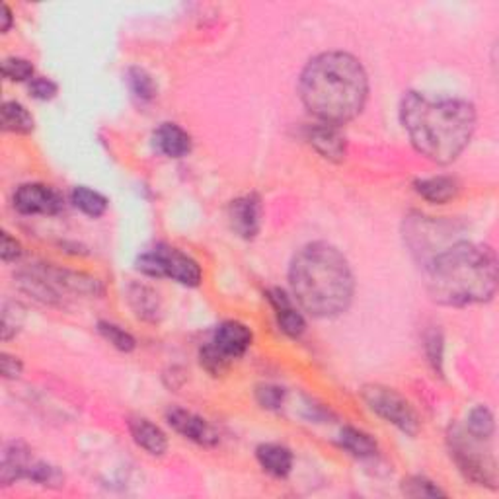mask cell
Wrapping results in <instances>:
<instances>
[{
    "label": "cell",
    "mask_w": 499,
    "mask_h": 499,
    "mask_svg": "<svg viewBox=\"0 0 499 499\" xmlns=\"http://www.w3.org/2000/svg\"><path fill=\"white\" fill-rule=\"evenodd\" d=\"M267 301L271 302L277 316V324L283 332L289 337H301L306 330V320L304 316L294 309L291 299L281 289H269L267 291Z\"/></svg>",
    "instance_id": "obj_14"
},
{
    "label": "cell",
    "mask_w": 499,
    "mask_h": 499,
    "mask_svg": "<svg viewBox=\"0 0 499 499\" xmlns=\"http://www.w3.org/2000/svg\"><path fill=\"white\" fill-rule=\"evenodd\" d=\"M137 269L151 277H168L179 285L197 287L203 274L194 258L179 252L178 248L158 244L137 259Z\"/></svg>",
    "instance_id": "obj_6"
},
{
    "label": "cell",
    "mask_w": 499,
    "mask_h": 499,
    "mask_svg": "<svg viewBox=\"0 0 499 499\" xmlns=\"http://www.w3.org/2000/svg\"><path fill=\"white\" fill-rule=\"evenodd\" d=\"M229 221L238 236L252 241L262 229V199L256 194L234 199L229 206Z\"/></svg>",
    "instance_id": "obj_9"
},
{
    "label": "cell",
    "mask_w": 499,
    "mask_h": 499,
    "mask_svg": "<svg viewBox=\"0 0 499 499\" xmlns=\"http://www.w3.org/2000/svg\"><path fill=\"white\" fill-rule=\"evenodd\" d=\"M127 83L133 96L141 101H151L156 96L154 78L141 66H133L127 73Z\"/></svg>",
    "instance_id": "obj_24"
},
{
    "label": "cell",
    "mask_w": 499,
    "mask_h": 499,
    "mask_svg": "<svg viewBox=\"0 0 499 499\" xmlns=\"http://www.w3.org/2000/svg\"><path fill=\"white\" fill-rule=\"evenodd\" d=\"M0 256H3V262L10 264L16 262L22 256V244L16 241V238L10 236L8 232H3V246H0Z\"/></svg>",
    "instance_id": "obj_33"
},
{
    "label": "cell",
    "mask_w": 499,
    "mask_h": 499,
    "mask_svg": "<svg viewBox=\"0 0 499 499\" xmlns=\"http://www.w3.org/2000/svg\"><path fill=\"white\" fill-rule=\"evenodd\" d=\"M414 188L425 201L435 203V206H445V203L455 199L460 191L459 181L451 176H433V178L416 179Z\"/></svg>",
    "instance_id": "obj_17"
},
{
    "label": "cell",
    "mask_w": 499,
    "mask_h": 499,
    "mask_svg": "<svg viewBox=\"0 0 499 499\" xmlns=\"http://www.w3.org/2000/svg\"><path fill=\"white\" fill-rule=\"evenodd\" d=\"M363 400L379 417L387 419L389 424L398 427L406 435H417L419 431V417L402 394L392 389L381 387V384H371L361 390Z\"/></svg>",
    "instance_id": "obj_7"
},
{
    "label": "cell",
    "mask_w": 499,
    "mask_h": 499,
    "mask_svg": "<svg viewBox=\"0 0 499 499\" xmlns=\"http://www.w3.org/2000/svg\"><path fill=\"white\" fill-rule=\"evenodd\" d=\"M259 467L276 478H287L293 470V452L277 443H264L256 449Z\"/></svg>",
    "instance_id": "obj_18"
},
{
    "label": "cell",
    "mask_w": 499,
    "mask_h": 499,
    "mask_svg": "<svg viewBox=\"0 0 499 499\" xmlns=\"http://www.w3.org/2000/svg\"><path fill=\"white\" fill-rule=\"evenodd\" d=\"M166 422L172 425V429L178 431L179 435L194 441L197 445L213 447L219 443V435L214 433V429L206 419L184 410V407H170L166 412Z\"/></svg>",
    "instance_id": "obj_10"
},
{
    "label": "cell",
    "mask_w": 499,
    "mask_h": 499,
    "mask_svg": "<svg viewBox=\"0 0 499 499\" xmlns=\"http://www.w3.org/2000/svg\"><path fill=\"white\" fill-rule=\"evenodd\" d=\"M0 20H3V26H0V31L6 33L10 28H13V10L8 8V4H3V16H0Z\"/></svg>",
    "instance_id": "obj_35"
},
{
    "label": "cell",
    "mask_w": 499,
    "mask_h": 499,
    "mask_svg": "<svg viewBox=\"0 0 499 499\" xmlns=\"http://www.w3.org/2000/svg\"><path fill=\"white\" fill-rule=\"evenodd\" d=\"M309 143L312 149L330 162H342L347 153L344 135L339 133L336 125H312L309 129Z\"/></svg>",
    "instance_id": "obj_13"
},
{
    "label": "cell",
    "mask_w": 499,
    "mask_h": 499,
    "mask_svg": "<svg viewBox=\"0 0 499 499\" xmlns=\"http://www.w3.org/2000/svg\"><path fill=\"white\" fill-rule=\"evenodd\" d=\"M256 398L259 406L267 407V410H277V407L285 402V390L276 384H264L256 390Z\"/></svg>",
    "instance_id": "obj_31"
},
{
    "label": "cell",
    "mask_w": 499,
    "mask_h": 499,
    "mask_svg": "<svg viewBox=\"0 0 499 499\" xmlns=\"http://www.w3.org/2000/svg\"><path fill=\"white\" fill-rule=\"evenodd\" d=\"M0 123L6 133L16 135H28L36 127L31 113L20 101H4L3 109H0Z\"/></svg>",
    "instance_id": "obj_19"
},
{
    "label": "cell",
    "mask_w": 499,
    "mask_h": 499,
    "mask_svg": "<svg viewBox=\"0 0 499 499\" xmlns=\"http://www.w3.org/2000/svg\"><path fill=\"white\" fill-rule=\"evenodd\" d=\"M467 433L474 439L482 441H490L494 437V431H495V422H494V414L487 410L486 406H478L474 407V410L468 414L467 417Z\"/></svg>",
    "instance_id": "obj_23"
},
{
    "label": "cell",
    "mask_w": 499,
    "mask_h": 499,
    "mask_svg": "<svg viewBox=\"0 0 499 499\" xmlns=\"http://www.w3.org/2000/svg\"><path fill=\"white\" fill-rule=\"evenodd\" d=\"M24 316H26V312L18 302L4 304V309H3V339L4 342L13 339L22 330Z\"/></svg>",
    "instance_id": "obj_27"
},
{
    "label": "cell",
    "mask_w": 499,
    "mask_h": 499,
    "mask_svg": "<svg viewBox=\"0 0 499 499\" xmlns=\"http://www.w3.org/2000/svg\"><path fill=\"white\" fill-rule=\"evenodd\" d=\"M0 369H3L4 379H18L24 365H22V361L18 357L3 354V359H0Z\"/></svg>",
    "instance_id": "obj_34"
},
{
    "label": "cell",
    "mask_w": 499,
    "mask_h": 499,
    "mask_svg": "<svg viewBox=\"0 0 499 499\" xmlns=\"http://www.w3.org/2000/svg\"><path fill=\"white\" fill-rule=\"evenodd\" d=\"M199 361H201V367L209 371L213 377H219V374H223L226 371V367H229V363H231V361H226L211 344H207L206 347H201Z\"/></svg>",
    "instance_id": "obj_30"
},
{
    "label": "cell",
    "mask_w": 499,
    "mask_h": 499,
    "mask_svg": "<svg viewBox=\"0 0 499 499\" xmlns=\"http://www.w3.org/2000/svg\"><path fill=\"white\" fill-rule=\"evenodd\" d=\"M400 121L419 154L431 162L451 164L470 144L476 109L467 100L407 92L400 104Z\"/></svg>",
    "instance_id": "obj_1"
},
{
    "label": "cell",
    "mask_w": 499,
    "mask_h": 499,
    "mask_svg": "<svg viewBox=\"0 0 499 499\" xmlns=\"http://www.w3.org/2000/svg\"><path fill=\"white\" fill-rule=\"evenodd\" d=\"M30 88V94L36 98V100H41V101H48V100H53L57 96V84L51 81V78H45V76H36L33 81H30L28 84Z\"/></svg>",
    "instance_id": "obj_32"
},
{
    "label": "cell",
    "mask_w": 499,
    "mask_h": 499,
    "mask_svg": "<svg viewBox=\"0 0 499 499\" xmlns=\"http://www.w3.org/2000/svg\"><path fill=\"white\" fill-rule=\"evenodd\" d=\"M451 459L467 480L478 486L497 487V474L494 459L484 451V443L467 433L464 427H451L447 435Z\"/></svg>",
    "instance_id": "obj_5"
},
{
    "label": "cell",
    "mask_w": 499,
    "mask_h": 499,
    "mask_svg": "<svg viewBox=\"0 0 499 499\" xmlns=\"http://www.w3.org/2000/svg\"><path fill=\"white\" fill-rule=\"evenodd\" d=\"M38 459H33L31 451L22 441H13L3 451V460H0V484L10 486L16 480L26 478L30 480V474L36 467Z\"/></svg>",
    "instance_id": "obj_12"
},
{
    "label": "cell",
    "mask_w": 499,
    "mask_h": 499,
    "mask_svg": "<svg viewBox=\"0 0 499 499\" xmlns=\"http://www.w3.org/2000/svg\"><path fill=\"white\" fill-rule=\"evenodd\" d=\"M98 332L101 334V337L109 342L113 347L125 351V354H131V351L137 347V342H135V337L125 332L123 328H119L118 324H111V322H98Z\"/></svg>",
    "instance_id": "obj_25"
},
{
    "label": "cell",
    "mask_w": 499,
    "mask_h": 499,
    "mask_svg": "<svg viewBox=\"0 0 499 499\" xmlns=\"http://www.w3.org/2000/svg\"><path fill=\"white\" fill-rule=\"evenodd\" d=\"M3 74L4 78L13 83H30L33 81V74H36V69L33 65L26 59H20V57H10V59H4L3 63Z\"/></svg>",
    "instance_id": "obj_26"
},
{
    "label": "cell",
    "mask_w": 499,
    "mask_h": 499,
    "mask_svg": "<svg viewBox=\"0 0 499 499\" xmlns=\"http://www.w3.org/2000/svg\"><path fill=\"white\" fill-rule=\"evenodd\" d=\"M443 336H441L439 330H431L425 337V354L431 367H433L439 377H443Z\"/></svg>",
    "instance_id": "obj_29"
},
{
    "label": "cell",
    "mask_w": 499,
    "mask_h": 499,
    "mask_svg": "<svg viewBox=\"0 0 499 499\" xmlns=\"http://www.w3.org/2000/svg\"><path fill=\"white\" fill-rule=\"evenodd\" d=\"M129 433L135 443L153 457H162L168 451V439L164 431L144 417L129 419Z\"/></svg>",
    "instance_id": "obj_16"
},
{
    "label": "cell",
    "mask_w": 499,
    "mask_h": 499,
    "mask_svg": "<svg viewBox=\"0 0 499 499\" xmlns=\"http://www.w3.org/2000/svg\"><path fill=\"white\" fill-rule=\"evenodd\" d=\"M293 297L314 319H334L354 301L355 279L337 248L312 242L301 248L289 267Z\"/></svg>",
    "instance_id": "obj_3"
},
{
    "label": "cell",
    "mask_w": 499,
    "mask_h": 499,
    "mask_svg": "<svg viewBox=\"0 0 499 499\" xmlns=\"http://www.w3.org/2000/svg\"><path fill=\"white\" fill-rule=\"evenodd\" d=\"M71 201L78 211H83L84 214H88V217H92V219L101 217V214L108 211V206H109L104 196L98 194V191H94V189L84 188V186L73 189Z\"/></svg>",
    "instance_id": "obj_22"
},
{
    "label": "cell",
    "mask_w": 499,
    "mask_h": 499,
    "mask_svg": "<svg viewBox=\"0 0 499 499\" xmlns=\"http://www.w3.org/2000/svg\"><path fill=\"white\" fill-rule=\"evenodd\" d=\"M299 92L314 118L337 127L355 119L365 108L369 78L354 55L330 51L314 57L304 66Z\"/></svg>",
    "instance_id": "obj_2"
},
{
    "label": "cell",
    "mask_w": 499,
    "mask_h": 499,
    "mask_svg": "<svg viewBox=\"0 0 499 499\" xmlns=\"http://www.w3.org/2000/svg\"><path fill=\"white\" fill-rule=\"evenodd\" d=\"M63 206L59 191L43 184H24L14 194V209L22 214H57Z\"/></svg>",
    "instance_id": "obj_8"
},
{
    "label": "cell",
    "mask_w": 499,
    "mask_h": 499,
    "mask_svg": "<svg viewBox=\"0 0 499 499\" xmlns=\"http://www.w3.org/2000/svg\"><path fill=\"white\" fill-rule=\"evenodd\" d=\"M154 149L170 158H184L191 151V137L176 123H162L153 135Z\"/></svg>",
    "instance_id": "obj_15"
},
{
    "label": "cell",
    "mask_w": 499,
    "mask_h": 499,
    "mask_svg": "<svg viewBox=\"0 0 499 499\" xmlns=\"http://www.w3.org/2000/svg\"><path fill=\"white\" fill-rule=\"evenodd\" d=\"M129 301L133 311L137 312L143 320H156L158 312H161V301L158 294L146 285H133L129 289Z\"/></svg>",
    "instance_id": "obj_21"
},
{
    "label": "cell",
    "mask_w": 499,
    "mask_h": 499,
    "mask_svg": "<svg viewBox=\"0 0 499 499\" xmlns=\"http://www.w3.org/2000/svg\"><path fill=\"white\" fill-rule=\"evenodd\" d=\"M252 330H250L246 324L226 320L214 330V336L209 344L217 349L226 361H232L246 354L248 347L252 346Z\"/></svg>",
    "instance_id": "obj_11"
},
{
    "label": "cell",
    "mask_w": 499,
    "mask_h": 499,
    "mask_svg": "<svg viewBox=\"0 0 499 499\" xmlns=\"http://www.w3.org/2000/svg\"><path fill=\"white\" fill-rule=\"evenodd\" d=\"M339 445L359 459H369L372 455H377V449H379L377 441H374L369 433L349 425L339 431Z\"/></svg>",
    "instance_id": "obj_20"
},
{
    "label": "cell",
    "mask_w": 499,
    "mask_h": 499,
    "mask_svg": "<svg viewBox=\"0 0 499 499\" xmlns=\"http://www.w3.org/2000/svg\"><path fill=\"white\" fill-rule=\"evenodd\" d=\"M497 256L490 246L457 242L427 262V291L445 306H470L494 299Z\"/></svg>",
    "instance_id": "obj_4"
},
{
    "label": "cell",
    "mask_w": 499,
    "mask_h": 499,
    "mask_svg": "<svg viewBox=\"0 0 499 499\" xmlns=\"http://www.w3.org/2000/svg\"><path fill=\"white\" fill-rule=\"evenodd\" d=\"M402 492L410 497H443L445 492L441 487L422 476H412V478L404 480Z\"/></svg>",
    "instance_id": "obj_28"
}]
</instances>
